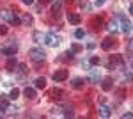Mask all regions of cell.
<instances>
[{
  "label": "cell",
  "instance_id": "cell-22",
  "mask_svg": "<svg viewBox=\"0 0 133 119\" xmlns=\"http://www.w3.org/2000/svg\"><path fill=\"white\" fill-rule=\"evenodd\" d=\"M9 23H11V25H21V18H20V16H16V14H12V18H11Z\"/></svg>",
  "mask_w": 133,
  "mask_h": 119
},
{
  "label": "cell",
  "instance_id": "cell-26",
  "mask_svg": "<svg viewBox=\"0 0 133 119\" xmlns=\"http://www.w3.org/2000/svg\"><path fill=\"white\" fill-rule=\"evenodd\" d=\"M18 96H20V89H16V87H14V89L11 91L9 98H12V99H16V98H18Z\"/></svg>",
  "mask_w": 133,
  "mask_h": 119
},
{
  "label": "cell",
  "instance_id": "cell-16",
  "mask_svg": "<svg viewBox=\"0 0 133 119\" xmlns=\"http://www.w3.org/2000/svg\"><path fill=\"white\" fill-rule=\"evenodd\" d=\"M71 85H73V89H80V87L83 85V78H80V77L71 78Z\"/></svg>",
  "mask_w": 133,
  "mask_h": 119
},
{
  "label": "cell",
  "instance_id": "cell-2",
  "mask_svg": "<svg viewBox=\"0 0 133 119\" xmlns=\"http://www.w3.org/2000/svg\"><path fill=\"white\" fill-rule=\"evenodd\" d=\"M29 55H30V59L36 60V62H41V60H44V57H46V53H44L43 48H30L29 50Z\"/></svg>",
  "mask_w": 133,
  "mask_h": 119
},
{
  "label": "cell",
  "instance_id": "cell-39",
  "mask_svg": "<svg viewBox=\"0 0 133 119\" xmlns=\"http://www.w3.org/2000/svg\"><path fill=\"white\" fill-rule=\"evenodd\" d=\"M41 4H50V0H39Z\"/></svg>",
  "mask_w": 133,
  "mask_h": 119
},
{
  "label": "cell",
  "instance_id": "cell-33",
  "mask_svg": "<svg viewBox=\"0 0 133 119\" xmlns=\"http://www.w3.org/2000/svg\"><path fill=\"white\" fill-rule=\"evenodd\" d=\"M80 7H82V9H89V4H87L85 0H82V2H80Z\"/></svg>",
  "mask_w": 133,
  "mask_h": 119
},
{
  "label": "cell",
  "instance_id": "cell-34",
  "mask_svg": "<svg viewBox=\"0 0 133 119\" xmlns=\"http://www.w3.org/2000/svg\"><path fill=\"white\" fill-rule=\"evenodd\" d=\"M82 68H85V70H91V62H85V60H83V62H82Z\"/></svg>",
  "mask_w": 133,
  "mask_h": 119
},
{
  "label": "cell",
  "instance_id": "cell-1",
  "mask_svg": "<svg viewBox=\"0 0 133 119\" xmlns=\"http://www.w3.org/2000/svg\"><path fill=\"white\" fill-rule=\"evenodd\" d=\"M16 52H18V43H16V39H9L7 46L0 48V53H2V55H7V57H12Z\"/></svg>",
  "mask_w": 133,
  "mask_h": 119
},
{
  "label": "cell",
  "instance_id": "cell-10",
  "mask_svg": "<svg viewBox=\"0 0 133 119\" xmlns=\"http://www.w3.org/2000/svg\"><path fill=\"white\" fill-rule=\"evenodd\" d=\"M48 96H50V99H62L64 91L62 89H51L50 92H48Z\"/></svg>",
  "mask_w": 133,
  "mask_h": 119
},
{
  "label": "cell",
  "instance_id": "cell-36",
  "mask_svg": "<svg viewBox=\"0 0 133 119\" xmlns=\"http://www.w3.org/2000/svg\"><path fill=\"white\" fill-rule=\"evenodd\" d=\"M128 50L133 52V39H130V43H128Z\"/></svg>",
  "mask_w": 133,
  "mask_h": 119
},
{
  "label": "cell",
  "instance_id": "cell-17",
  "mask_svg": "<svg viewBox=\"0 0 133 119\" xmlns=\"http://www.w3.org/2000/svg\"><path fill=\"white\" fill-rule=\"evenodd\" d=\"M36 89H44L46 87V78L44 77H39V78H36Z\"/></svg>",
  "mask_w": 133,
  "mask_h": 119
},
{
  "label": "cell",
  "instance_id": "cell-7",
  "mask_svg": "<svg viewBox=\"0 0 133 119\" xmlns=\"http://www.w3.org/2000/svg\"><path fill=\"white\" fill-rule=\"evenodd\" d=\"M16 68H18V62H16L14 55H12V57H9V59H7V62H5V70L9 71V73H12Z\"/></svg>",
  "mask_w": 133,
  "mask_h": 119
},
{
  "label": "cell",
  "instance_id": "cell-30",
  "mask_svg": "<svg viewBox=\"0 0 133 119\" xmlns=\"http://www.w3.org/2000/svg\"><path fill=\"white\" fill-rule=\"evenodd\" d=\"M62 112H64L66 117H73V116H75V114H73V109H66V110H62Z\"/></svg>",
  "mask_w": 133,
  "mask_h": 119
},
{
  "label": "cell",
  "instance_id": "cell-38",
  "mask_svg": "<svg viewBox=\"0 0 133 119\" xmlns=\"http://www.w3.org/2000/svg\"><path fill=\"white\" fill-rule=\"evenodd\" d=\"M105 4V0H96V5H103Z\"/></svg>",
  "mask_w": 133,
  "mask_h": 119
},
{
  "label": "cell",
  "instance_id": "cell-25",
  "mask_svg": "<svg viewBox=\"0 0 133 119\" xmlns=\"http://www.w3.org/2000/svg\"><path fill=\"white\" fill-rule=\"evenodd\" d=\"M92 25H94V29H99L103 25V20L101 18H94V20H92Z\"/></svg>",
  "mask_w": 133,
  "mask_h": 119
},
{
  "label": "cell",
  "instance_id": "cell-29",
  "mask_svg": "<svg viewBox=\"0 0 133 119\" xmlns=\"http://www.w3.org/2000/svg\"><path fill=\"white\" fill-rule=\"evenodd\" d=\"M83 36H85V34H83V30H82V29H78L76 32H75V37H76V39H82Z\"/></svg>",
  "mask_w": 133,
  "mask_h": 119
},
{
  "label": "cell",
  "instance_id": "cell-20",
  "mask_svg": "<svg viewBox=\"0 0 133 119\" xmlns=\"http://www.w3.org/2000/svg\"><path fill=\"white\" fill-rule=\"evenodd\" d=\"M12 14H14V12H11V11H0V18L5 20V21H11Z\"/></svg>",
  "mask_w": 133,
  "mask_h": 119
},
{
  "label": "cell",
  "instance_id": "cell-24",
  "mask_svg": "<svg viewBox=\"0 0 133 119\" xmlns=\"http://www.w3.org/2000/svg\"><path fill=\"white\" fill-rule=\"evenodd\" d=\"M21 23H23V25H30L32 23V16L30 14H25V16L21 18Z\"/></svg>",
  "mask_w": 133,
  "mask_h": 119
},
{
  "label": "cell",
  "instance_id": "cell-28",
  "mask_svg": "<svg viewBox=\"0 0 133 119\" xmlns=\"http://www.w3.org/2000/svg\"><path fill=\"white\" fill-rule=\"evenodd\" d=\"M89 62H91V66H98V64H99L101 60H99V57H96V55H92Z\"/></svg>",
  "mask_w": 133,
  "mask_h": 119
},
{
  "label": "cell",
  "instance_id": "cell-5",
  "mask_svg": "<svg viewBox=\"0 0 133 119\" xmlns=\"http://www.w3.org/2000/svg\"><path fill=\"white\" fill-rule=\"evenodd\" d=\"M51 78L55 80V82H64V80L68 78V70H57L55 73H53Z\"/></svg>",
  "mask_w": 133,
  "mask_h": 119
},
{
  "label": "cell",
  "instance_id": "cell-6",
  "mask_svg": "<svg viewBox=\"0 0 133 119\" xmlns=\"http://www.w3.org/2000/svg\"><path fill=\"white\" fill-rule=\"evenodd\" d=\"M91 75H89V82L92 84H98L99 80H101V75H99V70H96V68H91Z\"/></svg>",
  "mask_w": 133,
  "mask_h": 119
},
{
  "label": "cell",
  "instance_id": "cell-21",
  "mask_svg": "<svg viewBox=\"0 0 133 119\" xmlns=\"http://www.w3.org/2000/svg\"><path fill=\"white\" fill-rule=\"evenodd\" d=\"M82 45H76V43H75V45H71V48H69V52H73V53H80V52H82Z\"/></svg>",
  "mask_w": 133,
  "mask_h": 119
},
{
  "label": "cell",
  "instance_id": "cell-23",
  "mask_svg": "<svg viewBox=\"0 0 133 119\" xmlns=\"http://www.w3.org/2000/svg\"><path fill=\"white\" fill-rule=\"evenodd\" d=\"M34 41L36 43H43L44 41V36H43L41 32H34Z\"/></svg>",
  "mask_w": 133,
  "mask_h": 119
},
{
  "label": "cell",
  "instance_id": "cell-27",
  "mask_svg": "<svg viewBox=\"0 0 133 119\" xmlns=\"http://www.w3.org/2000/svg\"><path fill=\"white\" fill-rule=\"evenodd\" d=\"M73 57H75V53H73V52H69V50H68V52H66V53H64V57H62V59H64V60H73Z\"/></svg>",
  "mask_w": 133,
  "mask_h": 119
},
{
  "label": "cell",
  "instance_id": "cell-35",
  "mask_svg": "<svg viewBox=\"0 0 133 119\" xmlns=\"http://www.w3.org/2000/svg\"><path fill=\"white\" fill-rule=\"evenodd\" d=\"M123 117H124V119H128V117L131 119V117H133V112H126V114H123Z\"/></svg>",
  "mask_w": 133,
  "mask_h": 119
},
{
  "label": "cell",
  "instance_id": "cell-40",
  "mask_svg": "<svg viewBox=\"0 0 133 119\" xmlns=\"http://www.w3.org/2000/svg\"><path fill=\"white\" fill-rule=\"evenodd\" d=\"M130 12H131V14H133V4H131V5H130Z\"/></svg>",
  "mask_w": 133,
  "mask_h": 119
},
{
  "label": "cell",
  "instance_id": "cell-31",
  "mask_svg": "<svg viewBox=\"0 0 133 119\" xmlns=\"http://www.w3.org/2000/svg\"><path fill=\"white\" fill-rule=\"evenodd\" d=\"M18 71L20 73H27V66L25 64H18Z\"/></svg>",
  "mask_w": 133,
  "mask_h": 119
},
{
  "label": "cell",
  "instance_id": "cell-4",
  "mask_svg": "<svg viewBox=\"0 0 133 119\" xmlns=\"http://www.w3.org/2000/svg\"><path fill=\"white\" fill-rule=\"evenodd\" d=\"M117 20L121 21V27H119V29L123 30V32H126V34H128V32L131 30V21L128 20V18H124L123 14H119V16H117Z\"/></svg>",
  "mask_w": 133,
  "mask_h": 119
},
{
  "label": "cell",
  "instance_id": "cell-18",
  "mask_svg": "<svg viewBox=\"0 0 133 119\" xmlns=\"http://www.w3.org/2000/svg\"><path fill=\"white\" fill-rule=\"evenodd\" d=\"M101 87H103V91H110L114 87L112 78H110V77H108V78H105V80H103V84H101Z\"/></svg>",
  "mask_w": 133,
  "mask_h": 119
},
{
  "label": "cell",
  "instance_id": "cell-8",
  "mask_svg": "<svg viewBox=\"0 0 133 119\" xmlns=\"http://www.w3.org/2000/svg\"><path fill=\"white\" fill-rule=\"evenodd\" d=\"M114 46H115V41L112 39V37H105L101 43V48L105 50V52H108V50H112Z\"/></svg>",
  "mask_w": 133,
  "mask_h": 119
},
{
  "label": "cell",
  "instance_id": "cell-3",
  "mask_svg": "<svg viewBox=\"0 0 133 119\" xmlns=\"http://www.w3.org/2000/svg\"><path fill=\"white\" fill-rule=\"evenodd\" d=\"M44 43H46L48 46H51V48H55V46L61 45V37L55 36L53 32H48V34H44Z\"/></svg>",
  "mask_w": 133,
  "mask_h": 119
},
{
  "label": "cell",
  "instance_id": "cell-11",
  "mask_svg": "<svg viewBox=\"0 0 133 119\" xmlns=\"http://www.w3.org/2000/svg\"><path fill=\"white\" fill-rule=\"evenodd\" d=\"M23 96H25L27 99H36L37 92H36V89H34V87H25V91H23Z\"/></svg>",
  "mask_w": 133,
  "mask_h": 119
},
{
  "label": "cell",
  "instance_id": "cell-19",
  "mask_svg": "<svg viewBox=\"0 0 133 119\" xmlns=\"http://www.w3.org/2000/svg\"><path fill=\"white\" fill-rule=\"evenodd\" d=\"M110 62L115 66H123V57L121 55H110Z\"/></svg>",
  "mask_w": 133,
  "mask_h": 119
},
{
  "label": "cell",
  "instance_id": "cell-32",
  "mask_svg": "<svg viewBox=\"0 0 133 119\" xmlns=\"http://www.w3.org/2000/svg\"><path fill=\"white\" fill-rule=\"evenodd\" d=\"M7 34V27L5 25H0V36H5Z\"/></svg>",
  "mask_w": 133,
  "mask_h": 119
},
{
  "label": "cell",
  "instance_id": "cell-13",
  "mask_svg": "<svg viewBox=\"0 0 133 119\" xmlns=\"http://www.w3.org/2000/svg\"><path fill=\"white\" fill-rule=\"evenodd\" d=\"M99 116L101 117H110V114H112V109L110 107H107V105H99Z\"/></svg>",
  "mask_w": 133,
  "mask_h": 119
},
{
  "label": "cell",
  "instance_id": "cell-14",
  "mask_svg": "<svg viewBox=\"0 0 133 119\" xmlns=\"http://www.w3.org/2000/svg\"><path fill=\"white\" fill-rule=\"evenodd\" d=\"M107 29L110 30V32H114V34L121 30V29H119V23H117V20H110L108 23H107Z\"/></svg>",
  "mask_w": 133,
  "mask_h": 119
},
{
  "label": "cell",
  "instance_id": "cell-12",
  "mask_svg": "<svg viewBox=\"0 0 133 119\" xmlns=\"http://www.w3.org/2000/svg\"><path fill=\"white\" fill-rule=\"evenodd\" d=\"M68 21L73 23V25H78V23L82 21V16H80V14H76V12H69V14H68Z\"/></svg>",
  "mask_w": 133,
  "mask_h": 119
},
{
  "label": "cell",
  "instance_id": "cell-15",
  "mask_svg": "<svg viewBox=\"0 0 133 119\" xmlns=\"http://www.w3.org/2000/svg\"><path fill=\"white\" fill-rule=\"evenodd\" d=\"M9 96H0V112H5L9 107Z\"/></svg>",
  "mask_w": 133,
  "mask_h": 119
},
{
  "label": "cell",
  "instance_id": "cell-9",
  "mask_svg": "<svg viewBox=\"0 0 133 119\" xmlns=\"http://www.w3.org/2000/svg\"><path fill=\"white\" fill-rule=\"evenodd\" d=\"M61 11H62V0L53 2V5H51V12H53V16H55V18H59V16H61Z\"/></svg>",
  "mask_w": 133,
  "mask_h": 119
},
{
  "label": "cell",
  "instance_id": "cell-37",
  "mask_svg": "<svg viewBox=\"0 0 133 119\" xmlns=\"http://www.w3.org/2000/svg\"><path fill=\"white\" fill-rule=\"evenodd\" d=\"M21 2H23V4H27V5H32V4H34V0H21Z\"/></svg>",
  "mask_w": 133,
  "mask_h": 119
}]
</instances>
